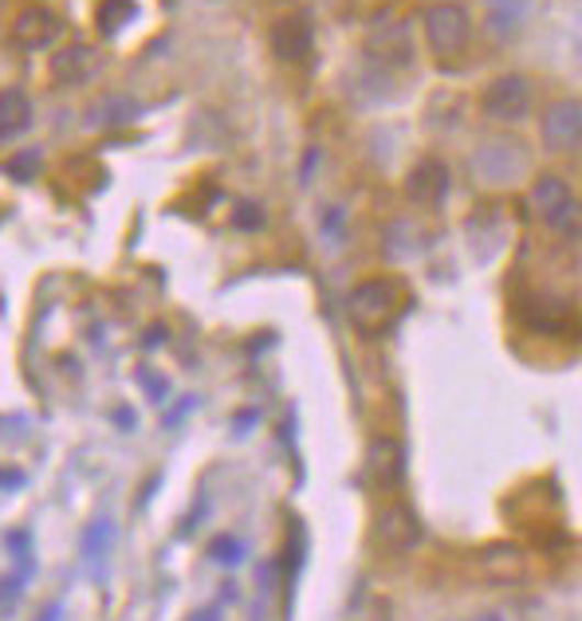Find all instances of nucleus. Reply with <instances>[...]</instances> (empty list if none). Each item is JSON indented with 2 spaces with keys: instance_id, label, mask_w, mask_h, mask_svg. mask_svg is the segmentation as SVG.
Returning a JSON list of instances; mask_svg holds the SVG:
<instances>
[{
  "instance_id": "nucleus-21",
  "label": "nucleus",
  "mask_w": 582,
  "mask_h": 621,
  "mask_svg": "<svg viewBox=\"0 0 582 621\" xmlns=\"http://www.w3.org/2000/svg\"><path fill=\"white\" fill-rule=\"evenodd\" d=\"M551 228L555 233L571 236V240H582V201H571V205L551 221Z\"/></svg>"
},
{
  "instance_id": "nucleus-19",
  "label": "nucleus",
  "mask_w": 582,
  "mask_h": 621,
  "mask_svg": "<svg viewBox=\"0 0 582 621\" xmlns=\"http://www.w3.org/2000/svg\"><path fill=\"white\" fill-rule=\"evenodd\" d=\"M134 0H103L99 4V12H94V20H99V32L103 36H114V32H123L126 24L134 20Z\"/></svg>"
},
{
  "instance_id": "nucleus-15",
  "label": "nucleus",
  "mask_w": 582,
  "mask_h": 621,
  "mask_svg": "<svg viewBox=\"0 0 582 621\" xmlns=\"http://www.w3.org/2000/svg\"><path fill=\"white\" fill-rule=\"evenodd\" d=\"M507 142H512V138H496V142H489V146H480V154H477L480 178H489V181H512V178H519V173H524L527 154H524V158H507V161H504Z\"/></svg>"
},
{
  "instance_id": "nucleus-12",
  "label": "nucleus",
  "mask_w": 582,
  "mask_h": 621,
  "mask_svg": "<svg viewBox=\"0 0 582 621\" xmlns=\"http://www.w3.org/2000/svg\"><path fill=\"white\" fill-rule=\"evenodd\" d=\"M370 59L390 67H410L414 64V44H410V29L405 24H378L367 36Z\"/></svg>"
},
{
  "instance_id": "nucleus-2",
  "label": "nucleus",
  "mask_w": 582,
  "mask_h": 621,
  "mask_svg": "<svg viewBox=\"0 0 582 621\" xmlns=\"http://www.w3.org/2000/svg\"><path fill=\"white\" fill-rule=\"evenodd\" d=\"M422 29H425V44H429V52L433 56H441V59L460 56V52L472 44V16H469L465 4H457V0H441V4L425 9Z\"/></svg>"
},
{
  "instance_id": "nucleus-1",
  "label": "nucleus",
  "mask_w": 582,
  "mask_h": 621,
  "mask_svg": "<svg viewBox=\"0 0 582 621\" xmlns=\"http://www.w3.org/2000/svg\"><path fill=\"white\" fill-rule=\"evenodd\" d=\"M402 280L398 275H370L355 283L347 295V319L362 339H378L402 315Z\"/></svg>"
},
{
  "instance_id": "nucleus-6",
  "label": "nucleus",
  "mask_w": 582,
  "mask_h": 621,
  "mask_svg": "<svg viewBox=\"0 0 582 621\" xmlns=\"http://www.w3.org/2000/svg\"><path fill=\"white\" fill-rule=\"evenodd\" d=\"M374 539L390 555H405V551H414L422 543V519L414 516L410 504H390L374 519Z\"/></svg>"
},
{
  "instance_id": "nucleus-8",
  "label": "nucleus",
  "mask_w": 582,
  "mask_h": 621,
  "mask_svg": "<svg viewBox=\"0 0 582 621\" xmlns=\"http://www.w3.org/2000/svg\"><path fill=\"white\" fill-rule=\"evenodd\" d=\"M405 197L422 208H437L449 197V170L441 158H422L414 170L405 173Z\"/></svg>"
},
{
  "instance_id": "nucleus-18",
  "label": "nucleus",
  "mask_w": 582,
  "mask_h": 621,
  "mask_svg": "<svg viewBox=\"0 0 582 621\" xmlns=\"http://www.w3.org/2000/svg\"><path fill=\"white\" fill-rule=\"evenodd\" d=\"M134 114H138V103H134L131 94H103V99H94L87 106V123L91 126H123L131 123Z\"/></svg>"
},
{
  "instance_id": "nucleus-26",
  "label": "nucleus",
  "mask_w": 582,
  "mask_h": 621,
  "mask_svg": "<svg viewBox=\"0 0 582 621\" xmlns=\"http://www.w3.org/2000/svg\"><path fill=\"white\" fill-rule=\"evenodd\" d=\"M20 484H24L20 472H0V488H20Z\"/></svg>"
},
{
  "instance_id": "nucleus-7",
  "label": "nucleus",
  "mask_w": 582,
  "mask_h": 621,
  "mask_svg": "<svg viewBox=\"0 0 582 621\" xmlns=\"http://www.w3.org/2000/svg\"><path fill=\"white\" fill-rule=\"evenodd\" d=\"M519 319H524L527 330L547 335V339H559V335H567L574 327V310L571 303L555 300V295H527L519 303Z\"/></svg>"
},
{
  "instance_id": "nucleus-24",
  "label": "nucleus",
  "mask_w": 582,
  "mask_h": 621,
  "mask_svg": "<svg viewBox=\"0 0 582 621\" xmlns=\"http://www.w3.org/2000/svg\"><path fill=\"white\" fill-rule=\"evenodd\" d=\"M20 586H24V578H0V618H9L16 610Z\"/></svg>"
},
{
  "instance_id": "nucleus-13",
  "label": "nucleus",
  "mask_w": 582,
  "mask_h": 621,
  "mask_svg": "<svg viewBox=\"0 0 582 621\" xmlns=\"http://www.w3.org/2000/svg\"><path fill=\"white\" fill-rule=\"evenodd\" d=\"M59 16L47 9H24L16 20H12V39H16L24 52H44L52 47V39L59 36Z\"/></svg>"
},
{
  "instance_id": "nucleus-14",
  "label": "nucleus",
  "mask_w": 582,
  "mask_h": 621,
  "mask_svg": "<svg viewBox=\"0 0 582 621\" xmlns=\"http://www.w3.org/2000/svg\"><path fill=\"white\" fill-rule=\"evenodd\" d=\"M571 185H567L563 178H555V173H544V178H536V185H531V193H527V205H531V213L536 217H544L547 225H551L559 213H563L567 205H571Z\"/></svg>"
},
{
  "instance_id": "nucleus-23",
  "label": "nucleus",
  "mask_w": 582,
  "mask_h": 621,
  "mask_svg": "<svg viewBox=\"0 0 582 621\" xmlns=\"http://www.w3.org/2000/svg\"><path fill=\"white\" fill-rule=\"evenodd\" d=\"M233 225H236V228H245V233H256V228H264V208H260V205H253V201H245V205H236Z\"/></svg>"
},
{
  "instance_id": "nucleus-10",
  "label": "nucleus",
  "mask_w": 582,
  "mask_h": 621,
  "mask_svg": "<svg viewBox=\"0 0 582 621\" xmlns=\"http://www.w3.org/2000/svg\"><path fill=\"white\" fill-rule=\"evenodd\" d=\"M311 47H315V32L307 16H283L272 24V52L280 64H303Z\"/></svg>"
},
{
  "instance_id": "nucleus-22",
  "label": "nucleus",
  "mask_w": 582,
  "mask_h": 621,
  "mask_svg": "<svg viewBox=\"0 0 582 621\" xmlns=\"http://www.w3.org/2000/svg\"><path fill=\"white\" fill-rule=\"evenodd\" d=\"M36 170H40V150H29L24 158H12L9 166H4V173H9V178H16V181L36 178Z\"/></svg>"
},
{
  "instance_id": "nucleus-17",
  "label": "nucleus",
  "mask_w": 582,
  "mask_h": 621,
  "mask_svg": "<svg viewBox=\"0 0 582 621\" xmlns=\"http://www.w3.org/2000/svg\"><path fill=\"white\" fill-rule=\"evenodd\" d=\"M111 543H114V523L111 519H91L87 523V531H83V558H87V566H91V575L94 578H103V563H107V551H111Z\"/></svg>"
},
{
  "instance_id": "nucleus-4",
  "label": "nucleus",
  "mask_w": 582,
  "mask_h": 621,
  "mask_svg": "<svg viewBox=\"0 0 582 621\" xmlns=\"http://www.w3.org/2000/svg\"><path fill=\"white\" fill-rule=\"evenodd\" d=\"M539 134H544V146L551 154L579 150L582 146V103L579 99H555V103L544 111Z\"/></svg>"
},
{
  "instance_id": "nucleus-27",
  "label": "nucleus",
  "mask_w": 582,
  "mask_h": 621,
  "mask_svg": "<svg viewBox=\"0 0 582 621\" xmlns=\"http://www.w3.org/2000/svg\"><path fill=\"white\" fill-rule=\"evenodd\" d=\"M472 621H504L500 613H480V618H472Z\"/></svg>"
},
{
  "instance_id": "nucleus-3",
  "label": "nucleus",
  "mask_w": 582,
  "mask_h": 621,
  "mask_svg": "<svg viewBox=\"0 0 582 621\" xmlns=\"http://www.w3.org/2000/svg\"><path fill=\"white\" fill-rule=\"evenodd\" d=\"M480 106H484V114L496 118V123H519V118H527V111H531V83H527L524 76H516V71L496 76L484 87V94H480Z\"/></svg>"
},
{
  "instance_id": "nucleus-9",
  "label": "nucleus",
  "mask_w": 582,
  "mask_h": 621,
  "mask_svg": "<svg viewBox=\"0 0 582 621\" xmlns=\"http://www.w3.org/2000/svg\"><path fill=\"white\" fill-rule=\"evenodd\" d=\"M477 566L489 583H500V586L524 583L527 578V555H524V546H516V543L484 546V551L477 555Z\"/></svg>"
},
{
  "instance_id": "nucleus-11",
  "label": "nucleus",
  "mask_w": 582,
  "mask_h": 621,
  "mask_svg": "<svg viewBox=\"0 0 582 621\" xmlns=\"http://www.w3.org/2000/svg\"><path fill=\"white\" fill-rule=\"evenodd\" d=\"M99 67H103V59L91 44H67L52 56V79L64 87H79L99 76Z\"/></svg>"
},
{
  "instance_id": "nucleus-16",
  "label": "nucleus",
  "mask_w": 582,
  "mask_h": 621,
  "mask_svg": "<svg viewBox=\"0 0 582 621\" xmlns=\"http://www.w3.org/2000/svg\"><path fill=\"white\" fill-rule=\"evenodd\" d=\"M32 123V103L20 87H4L0 91V138H12V134L29 131Z\"/></svg>"
},
{
  "instance_id": "nucleus-25",
  "label": "nucleus",
  "mask_w": 582,
  "mask_h": 621,
  "mask_svg": "<svg viewBox=\"0 0 582 621\" xmlns=\"http://www.w3.org/2000/svg\"><path fill=\"white\" fill-rule=\"evenodd\" d=\"M138 382H142V389L154 397V402H161V397H166V382L158 377V370H142Z\"/></svg>"
},
{
  "instance_id": "nucleus-20",
  "label": "nucleus",
  "mask_w": 582,
  "mask_h": 621,
  "mask_svg": "<svg viewBox=\"0 0 582 621\" xmlns=\"http://www.w3.org/2000/svg\"><path fill=\"white\" fill-rule=\"evenodd\" d=\"M209 555H213L221 566H236L240 558H245V543H240L236 535H216L213 543H209Z\"/></svg>"
},
{
  "instance_id": "nucleus-5",
  "label": "nucleus",
  "mask_w": 582,
  "mask_h": 621,
  "mask_svg": "<svg viewBox=\"0 0 582 621\" xmlns=\"http://www.w3.org/2000/svg\"><path fill=\"white\" fill-rule=\"evenodd\" d=\"M405 481V449L398 437L378 433L367 444V484L374 492H394Z\"/></svg>"
}]
</instances>
